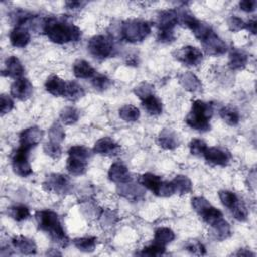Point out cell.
Segmentation results:
<instances>
[{"label":"cell","instance_id":"836d02e7","mask_svg":"<svg viewBox=\"0 0 257 257\" xmlns=\"http://www.w3.org/2000/svg\"><path fill=\"white\" fill-rule=\"evenodd\" d=\"M175 239V233L167 227H161L158 228L155 232L154 236V242L166 246L167 244L171 243Z\"/></svg>","mask_w":257,"mask_h":257},{"label":"cell","instance_id":"ac0fdd59","mask_svg":"<svg viewBox=\"0 0 257 257\" xmlns=\"http://www.w3.org/2000/svg\"><path fill=\"white\" fill-rule=\"evenodd\" d=\"M23 72H24V67L16 56L11 55L6 58L4 63V68L2 70L3 75L17 79L21 77Z\"/></svg>","mask_w":257,"mask_h":257},{"label":"cell","instance_id":"d590c367","mask_svg":"<svg viewBox=\"0 0 257 257\" xmlns=\"http://www.w3.org/2000/svg\"><path fill=\"white\" fill-rule=\"evenodd\" d=\"M59 117L64 124L70 125L78 120L79 112L74 106H65L60 110Z\"/></svg>","mask_w":257,"mask_h":257},{"label":"cell","instance_id":"8fae6325","mask_svg":"<svg viewBox=\"0 0 257 257\" xmlns=\"http://www.w3.org/2000/svg\"><path fill=\"white\" fill-rule=\"evenodd\" d=\"M32 92H33L32 83L27 78H24V77L15 79L10 86L11 95L19 100L28 99L31 96Z\"/></svg>","mask_w":257,"mask_h":257},{"label":"cell","instance_id":"4dcf8cb0","mask_svg":"<svg viewBox=\"0 0 257 257\" xmlns=\"http://www.w3.org/2000/svg\"><path fill=\"white\" fill-rule=\"evenodd\" d=\"M174 189H175V193L178 194H188L192 191L193 188V184L191 182V180L184 175H178L174 178V180L172 181Z\"/></svg>","mask_w":257,"mask_h":257},{"label":"cell","instance_id":"30bf717a","mask_svg":"<svg viewBox=\"0 0 257 257\" xmlns=\"http://www.w3.org/2000/svg\"><path fill=\"white\" fill-rule=\"evenodd\" d=\"M43 137V131L38 126H29L23 130L19 135V144L28 150L37 146Z\"/></svg>","mask_w":257,"mask_h":257},{"label":"cell","instance_id":"4fadbf2b","mask_svg":"<svg viewBox=\"0 0 257 257\" xmlns=\"http://www.w3.org/2000/svg\"><path fill=\"white\" fill-rule=\"evenodd\" d=\"M93 152L102 156H115L119 154L120 147L112 139L103 137L95 142Z\"/></svg>","mask_w":257,"mask_h":257},{"label":"cell","instance_id":"f546056e","mask_svg":"<svg viewBox=\"0 0 257 257\" xmlns=\"http://www.w3.org/2000/svg\"><path fill=\"white\" fill-rule=\"evenodd\" d=\"M220 116L229 125H237L240 120L239 111L232 105L223 106L220 111Z\"/></svg>","mask_w":257,"mask_h":257},{"label":"cell","instance_id":"484cf974","mask_svg":"<svg viewBox=\"0 0 257 257\" xmlns=\"http://www.w3.org/2000/svg\"><path fill=\"white\" fill-rule=\"evenodd\" d=\"M142 106L151 115H158L162 113L163 110L162 101L154 94H151L142 99Z\"/></svg>","mask_w":257,"mask_h":257},{"label":"cell","instance_id":"e0dca14e","mask_svg":"<svg viewBox=\"0 0 257 257\" xmlns=\"http://www.w3.org/2000/svg\"><path fill=\"white\" fill-rule=\"evenodd\" d=\"M158 145L165 150H174L180 145V138L171 128H164L158 136Z\"/></svg>","mask_w":257,"mask_h":257},{"label":"cell","instance_id":"44dd1931","mask_svg":"<svg viewBox=\"0 0 257 257\" xmlns=\"http://www.w3.org/2000/svg\"><path fill=\"white\" fill-rule=\"evenodd\" d=\"M44 86L46 91L50 94L54 96H63L66 87V81L57 75H50L47 77Z\"/></svg>","mask_w":257,"mask_h":257},{"label":"cell","instance_id":"7402d4cb","mask_svg":"<svg viewBox=\"0 0 257 257\" xmlns=\"http://www.w3.org/2000/svg\"><path fill=\"white\" fill-rule=\"evenodd\" d=\"M73 73L77 78L86 79L92 78L96 74V71L86 60L78 59L73 64Z\"/></svg>","mask_w":257,"mask_h":257},{"label":"cell","instance_id":"7bdbcfd3","mask_svg":"<svg viewBox=\"0 0 257 257\" xmlns=\"http://www.w3.org/2000/svg\"><path fill=\"white\" fill-rule=\"evenodd\" d=\"M165 251H166V246H163L156 242H153L149 246L142 249V251L138 254L143 255V256L144 255L145 256H159V255H163L165 253Z\"/></svg>","mask_w":257,"mask_h":257},{"label":"cell","instance_id":"7dc6e473","mask_svg":"<svg viewBox=\"0 0 257 257\" xmlns=\"http://www.w3.org/2000/svg\"><path fill=\"white\" fill-rule=\"evenodd\" d=\"M191 205H192V208L194 209V211H195L198 215H200V214H201L202 212H204L211 204H210V202H209L207 199H205L204 197L198 196V197L192 198V200H191Z\"/></svg>","mask_w":257,"mask_h":257},{"label":"cell","instance_id":"9a60e30c","mask_svg":"<svg viewBox=\"0 0 257 257\" xmlns=\"http://www.w3.org/2000/svg\"><path fill=\"white\" fill-rule=\"evenodd\" d=\"M179 23V16L177 9L163 10L157 16L158 29L174 30V27Z\"/></svg>","mask_w":257,"mask_h":257},{"label":"cell","instance_id":"f907efd6","mask_svg":"<svg viewBox=\"0 0 257 257\" xmlns=\"http://www.w3.org/2000/svg\"><path fill=\"white\" fill-rule=\"evenodd\" d=\"M173 194H175V189H174L172 181L171 182L162 181L161 186L156 195L159 197H170Z\"/></svg>","mask_w":257,"mask_h":257},{"label":"cell","instance_id":"8d00e7d4","mask_svg":"<svg viewBox=\"0 0 257 257\" xmlns=\"http://www.w3.org/2000/svg\"><path fill=\"white\" fill-rule=\"evenodd\" d=\"M7 214L13 220H15L17 222L24 221V220L28 219V217L30 216L29 209L24 205H15V206H12V207L8 208Z\"/></svg>","mask_w":257,"mask_h":257},{"label":"cell","instance_id":"cb8c5ba5","mask_svg":"<svg viewBox=\"0 0 257 257\" xmlns=\"http://www.w3.org/2000/svg\"><path fill=\"white\" fill-rule=\"evenodd\" d=\"M87 164L88 161L68 156L66 161V170L72 176H80L86 172Z\"/></svg>","mask_w":257,"mask_h":257},{"label":"cell","instance_id":"8992f818","mask_svg":"<svg viewBox=\"0 0 257 257\" xmlns=\"http://www.w3.org/2000/svg\"><path fill=\"white\" fill-rule=\"evenodd\" d=\"M43 188L47 192L54 194H69L73 190V185L68 176L62 174H50L43 182Z\"/></svg>","mask_w":257,"mask_h":257},{"label":"cell","instance_id":"277c9868","mask_svg":"<svg viewBox=\"0 0 257 257\" xmlns=\"http://www.w3.org/2000/svg\"><path fill=\"white\" fill-rule=\"evenodd\" d=\"M151 33V24L146 20L128 19L122 22L120 27L121 37L127 42L143 41Z\"/></svg>","mask_w":257,"mask_h":257},{"label":"cell","instance_id":"f6af8a7d","mask_svg":"<svg viewBox=\"0 0 257 257\" xmlns=\"http://www.w3.org/2000/svg\"><path fill=\"white\" fill-rule=\"evenodd\" d=\"M190 152L194 156H203L204 153L206 152L208 146L207 144L201 140V139H194L190 142L189 144Z\"/></svg>","mask_w":257,"mask_h":257},{"label":"cell","instance_id":"6f0895ef","mask_svg":"<svg viewBox=\"0 0 257 257\" xmlns=\"http://www.w3.org/2000/svg\"><path fill=\"white\" fill-rule=\"evenodd\" d=\"M236 255H238V256H255L254 253H252L251 251H249V250H247V249H240V250L236 253Z\"/></svg>","mask_w":257,"mask_h":257},{"label":"cell","instance_id":"f1b7e54d","mask_svg":"<svg viewBox=\"0 0 257 257\" xmlns=\"http://www.w3.org/2000/svg\"><path fill=\"white\" fill-rule=\"evenodd\" d=\"M211 228H212V234L217 240L223 241L231 235L230 225L224 218L221 219L216 224H214L213 226H211Z\"/></svg>","mask_w":257,"mask_h":257},{"label":"cell","instance_id":"83f0119b","mask_svg":"<svg viewBox=\"0 0 257 257\" xmlns=\"http://www.w3.org/2000/svg\"><path fill=\"white\" fill-rule=\"evenodd\" d=\"M83 96H84V89L79 83H77L76 81L66 82V87H65L63 97H65L70 101H76Z\"/></svg>","mask_w":257,"mask_h":257},{"label":"cell","instance_id":"11a10c76","mask_svg":"<svg viewBox=\"0 0 257 257\" xmlns=\"http://www.w3.org/2000/svg\"><path fill=\"white\" fill-rule=\"evenodd\" d=\"M85 4L86 2H82V1H66L65 2V6L67 7V9H70V10H78L82 8Z\"/></svg>","mask_w":257,"mask_h":257},{"label":"cell","instance_id":"5b68a950","mask_svg":"<svg viewBox=\"0 0 257 257\" xmlns=\"http://www.w3.org/2000/svg\"><path fill=\"white\" fill-rule=\"evenodd\" d=\"M87 49L93 57L97 59H104L112 54L113 43L109 37L98 34L90 38L87 43Z\"/></svg>","mask_w":257,"mask_h":257},{"label":"cell","instance_id":"1f68e13d","mask_svg":"<svg viewBox=\"0 0 257 257\" xmlns=\"http://www.w3.org/2000/svg\"><path fill=\"white\" fill-rule=\"evenodd\" d=\"M96 238L95 237H81V238H75L72 242L73 245L81 252L84 253H90L93 252L96 246Z\"/></svg>","mask_w":257,"mask_h":257},{"label":"cell","instance_id":"d4e9b609","mask_svg":"<svg viewBox=\"0 0 257 257\" xmlns=\"http://www.w3.org/2000/svg\"><path fill=\"white\" fill-rule=\"evenodd\" d=\"M139 183L146 189L150 190L151 192H153L155 195L157 194L161 183H162V179L160 176L155 175L153 173H145L143 175L140 176L139 178Z\"/></svg>","mask_w":257,"mask_h":257},{"label":"cell","instance_id":"f35d334b","mask_svg":"<svg viewBox=\"0 0 257 257\" xmlns=\"http://www.w3.org/2000/svg\"><path fill=\"white\" fill-rule=\"evenodd\" d=\"M68 156L88 161L91 156V153H90V150L87 149L86 147L81 146V145H76V146H72L69 148Z\"/></svg>","mask_w":257,"mask_h":257},{"label":"cell","instance_id":"d6986e66","mask_svg":"<svg viewBox=\"0 0 257 257\" xmlns=\"http://www.w3.org/2000/svg\"><path fill=\"white\" fill-rule=\"evenodd\" d=\"M10 42L15 47H24L30 41V33L25 26H15L9 34Z\"/></svg>","mask_w":257,"mask_h":257},{"label":"cell","instance_id":"c3c4849f","mask_svg":"<svg viewBox=\"0 0 257 257\" xmlns=\"http://www.w3.org/2000/svg\"><path fill=\"white\" fill-rule=\"evenodd\" d=\"M185 248H186L190 253H192V254H194V255H204V254H206V249H205L204 245H203L201 242L197 241V240H191V241H189V242L186 244Z\"/></svg>","mask_w":257,"mask_h":257},{"label":"cell","instance_id":"ab89813d","mask_svg":"<svg viewBox=\"0 0 257 257\" xmlns=\"http://www.w3.org/2000/svg\"><path fill=\"white\" fill-rule=\"evenodd\" d=\"M219 198L222 202V204L228 208L229 210L239 201L237 195L234 192L228 191V190H222L219 192Z\"/></svg>","mask_w":257,"mask_h":257},{"label":"cell","instance_id":"816d5d0a","mask_svg":"<svg viewBox=\"0 0 257 257\" xmlns=\"http://www.w3.org/2000/svg\"><path fill=\"white\" fill-rule=\"evenodd\" d=\"M14 107V102L12 98L7 94H1L0 96V110L2 114L8 113Z\"/></svg>","mask_w":257,"mask_h":257},{"label":"cell","instance_id":"6da1fadb","mask_svg":"<svg viewBox=\"0 0 257 257\" xmlns=\"http://www.w3.org/2000/svg\"><path fill=\"white\" fill-rule=\"evenodd\" d=\"M42 31L49 40L57 44L77 41L81 37V31L76 25L58 17H47L43 19Z\"/></svg>","mask_w":257,"mask_h":257},{"label":"cell","instance_id":"9f6ffc18","mask_svg":"<svg viewBox=\"0 0 257 257\" xmlns=\"http://www.w3.org/2000/svg\"><path fill=\"white\" fill-rule=\"evenodd\" d=\"M256 20L255 19H251L248 22H246L245 25V29L249 30V32H251L252 34H256Z\"/></svg>","mask_w":257,"mask_h":257},{"label":"cell","instance_id":"ba28073f","mask_svg":"<svg viewBox=\"0 0 257 257\" xmlns=\"http://www.w3.org/2000/svg\"><path fill=\"white\" fill-rule=\"evenodd\" d=\"M175 58L188 66H197L203 60V52L195 46H184L175 51Z\"/></svg>","mask_w":257,"mask_h":257},{"label":"cell","instance_id":"7a4b0ae2","mask_svg":"<svg viewBox=\"0 0 257 257\" xmlns=\"http://www.w3.org/2000/svg\"><path fill=\"white\" fill-rule=\"evenodd\" d=\"M35 219L39 230L46 233L50 240L61 248L67 247L69 244L68 236L66 235L59 221L58 215L51 210H40L35 213Z\"/></svg>","mask_w":257,"mask_h":257},{"label":"cell","instance_id":"ffe728a7","mask_svg":"<svg viewBox=\"0 0 257 257\" xmlns=\"http://www.w3.org/2000/svg\"><path fill=\"white\" fill-rule=\"evenodd\" d=\"M12 245L17 249L21 254L24 255H33L36 253V244L35 242L25 236H15L12 238Z\"/></svg>","mask_w":257,"mask_h":257},{"label":"cell","instance_id":"db71d44e","mask_svg":"<svg viewBox=\"0 0 257 257\" xmlns=\"http://www.w3.org/2000/svg\"><path fill=\"white\" fill-rule=\"evenodd\" d=\"M256 4H257V2L255 0H243V1L239 2V6H240L241 10H243L245 12L254 11L256 8Z\"/></svg>","mask_w":257,"mask_h":257},{"label":"cell","instance_id":"7c38bea8","mask_svg":"<svg viewBox=\"0 0 257 257\" xmlns=\"http://www.w3.org/2000/svg\"><path fill=\"white\" fill-rule=\"evenodd\" d=\"M203 157L208 163L216 166H222V167L227 166L231 159V155L228 151L218 147L207 148Z\"/></svg>","mask_w":257,"mask_h":257},{"label":"cell","instance_id":"d6a6232c","mask_svg":"<svg viewBox=\"0 0 257 257\" xmlns=\"http://www.w3.org/2000/svg\"><path fill=\"white\" fill-rule=\"evenodd\" d=\"M199 216L203 219V221H204L205 223H207V224L210 225V226H213L214 224H216L217 222H219L221 219H223V214H222V212H221L219 209L213 207L212 205H210V206H209L204 212H202Z\"/></svg>","mask_w":257,"mask_h":257},{"label":"cell","instance_id":"4316f807","mask_svg":"<svg viewBox=\"0 0 257 257\" xmlns=\"http://www.w3.org/2000/svg\"><path fill=\"white\" fill-rule=\"evenodd\" d=\"M180 82L185 89L191 92L199 91L202 88V83L199 78L190 71L185 72L180 76Z\"/></svg>","mask_w":257,"mask_h":257},{"label":"cell","instance_id":"bcb514c9","mask_svg":"<svg viewBox=\"0 0 257 257\" xmlns=\"http://www.w3.org/2000/svg\"><path fill=\"white\" fill-rule=\"evenodd\" d=\"M154 86L148 82H142L140 83L138 86L135 87L134 89V93L142 100L144 98H146L147 96L154 94Z\"/></svg>","mask_w":257,"mask_h":257},{"label":"cell","instance_id":"f5cc1de1","mask_svg":"<svg viewBox=\"0 0 257 257\" xmlns=\"http://www.w3.org/2000/svg\"><path fill=\"white\" fill-rule=\"evenodd\" d=\"M245 25L246 22L238 16L233 15L228 19V26L232 31H240L242 29H245Z\"/></svg>","mask_w":257,"mask_h":257},{"label":"cell","instance_id":"3957f363","mask_svg":"<svg viewBox=\"0 0 257 257\" xmlns=\"http://www.w3.org/2000/svg\"><path fill=\"white\" fill-rule=\"evenodd\" d=\"M213 115V104L211 102H205L200 99H196L192 102L191 110L186 116L187 124L198 131L207 132L210 130V119Z\"/></svg>","mask_w":257,"mask_h":257},{"label":"cell","instance_id":"52a82bcc","mask_svg":"<svg viewBox=\"0 0 257 257\" xmlns=\"http://www.w3.org/2000/svg\"><path fill=\"white\" fill-rule=\"evenodd\" d=\"M29 151L30 150L19 146L11 156L13 172L20 177H28L33 173L28 161Z\"/></svg>","mask_w":257,"mask_h":257},{"label":"cell","instance_id":"b9f144b4","mask_svg":"<svg viewBox=\"0 0 257 257\" xmlns=\"http://www.w3.org/2000/svg\"><path fill=\"white\" fill-rule=\"evenodd\" d=\"M44 153L52 159H58L61 156V146L59 143L48 141L43 146Z\"/></svg>","mask_w":257,"mask_h":257},{"label":"cell","instance_id":"9c48e42d","mask_svg":"<svg viewBox=\"0 0 257 257\" xmlns=\"http://www.w3.org/2000/svg\"><path fill=\"white\" fill-rule=\"evenodd\" d=\"M202 46L204 51L209 54V55H221L223 53L226 52L227 50V45L226 43L223 41V39H221L218 34L215 33L214 30H212L202 41Z\"/></svg>","mask_w":257,"mask_h":257},{"label":"cell","instance_id":"e575fe53","mask_svg":"<svg viewBox=\"0 0 257 257\" xmlns=\"http://www.w3.org/2000/svg\"><path fill=\"white\" fill-rule=\"evenodd\" d=\"M118 114L121 119L128 122L137 121L140 118L139 108L132 104H124L123 106H121L118 110Z\"/></svg>","mask_w":257,"mask_h":257},{"label":"cell","instance_id":"603a6c76","mask_svg":"<svg viewBox=\"0 0 257 257\" xmlns=\"http://www.w3.org/2000/svg\"><path fill=\"white\" fill-rule=\"evenodd\" d=\"M248 62V55L240 49H232L229 54V67L233 70L243 69Z\"/></svg>","mask_w":257,"mask_h":257},{"label":"cell","instance_id":"ee69618b","mask_svg":"<svg viewBox=\"0 0 257 257\" xmlns=\"http://www.w3.org/2000/svg\"><path fill=\"white\" fill-rule=\"evenodd\" d=\"M110 83H111L110 79L103 74H95L91 80L92 86L96 90H99V91H103V90L107 89L109 87Z\"/></svg>","mask_w":257,"mask_h":257},{"label":"cell","instance_id":"74e56055","mask_svg":"<svg viewBox=\"0 0 257 257\" xmlns=\"http://www.w3.org/2000/svg\"><path fill=\"white\" fill-rule=\"evenodd\" d=\"M48 137H49V141L56 142V143L60 144L65 138L64 128L62 127V125L59 122L55 121L51 124V126L48 130Z\"/></svg>","mask_w":257,"mask_h":257},{"label":"cell","instance_id":"681fc988","mask_svg":"<svg viewBox=\"0 0 257 257\" xmlns=\"http://www.w3.org/2000/svg\"><path fill=\"white\" fill-rule=\"evenodd\" d=\"M176 38L174 30H167V29H158L157 32V40L162 43H170L174 41Z\"/></svg>","mask_w":257,"mask_h":257},{"label":"cell","instance_id":"60d3db41","mask_svg":"<svg viewBox=\"0 0 257 257\" xmlns=\"http://www.w3.org/2000/svg\"><path fill=\"white\" fill-rule=\"evenodd\" d=\"M233 217L238 220V221H246L248 218V210L245 206V204L243 202H241L240 200L230 209Z\"/></svg>","mask_w":257,"mask_h":257},{"label":"cell","instance_id":"5bb4252c","mask_svg":"<svg viewBox=\"0 0 257 257\" xmlns=\"http://www.w3.org/2000/svg\"><path fill=\"white\" fill-rule=\"evenodd\" d=\"M143 186L140 184H134L132 183V181L126 182V183H122V184H118L117 185V193L122 196L123 198L130 200V201H138L140 199H142L145 195V191L142 188Z\"/></svg>","mask_w":257,"mask_h":257},{"label":"cell","instance_id":"2e32d148","mask_svg":"<svg viewBox=\"0 0 257 257\" xmlns=\"http://www.w3.org/2000/svg\"><path fill=\"white\" fill-rule=\"evenodd\" d=\"M108 179L113 183L122 184L132 181V176L125 165L116 162L113 163L108 170Z\"/></svg>","mask_w":257,"mask_h":257}]
</instances>
